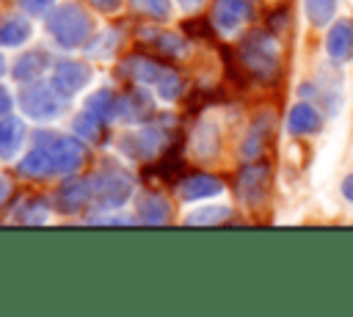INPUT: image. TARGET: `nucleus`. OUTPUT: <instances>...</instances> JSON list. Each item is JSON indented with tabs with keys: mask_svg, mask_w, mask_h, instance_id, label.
Here are the masks:
<instances>
[{
	"mask_svg": "<svg viewBox=\"0 0 353 317\" xmlns=\"http://www.w3.org/2000/svg\"><path fill=\"white\" fill-rule=\"evenodd\" d=\"M36 146H41L52 157L61 174H72L83 163V143L74 138H66L58 132H36Z\"/></svg>",
	"mask_w": 353,
	"mask_h": 317,
	"instance_id": "6",
	"label": "nucleus"
},
{
	"mask_svg": "<svg viewBox=\"0 0 353 317\" xmlns=\"http://www.w3.org/2000/svg\"><path fill=\"white\" fill-rule=\"evenodd\" d=\"M218 193H223V185H221V179H215L210 174H193L179 182V198H185V201L212 198Z\"/></svg>",
	"mask_w": 353,
	"mask_h": 317,
	"instance_id": "15",
	"label": "nucleus"
},
{
	"mask_svg": "<svg viewBox=\"0 0 353 317\" xmlns=\"http://www.w3.org/2000/svg\"><path fill=\"white\" fill-rule=\"evenodd\" d=\"M154 110V96H149L146 91H135L119 99V119L127 121H146Z\"/></svg>",
	"mask_w": 353,
	"mask_h": 317,
	"instance_id": "18",
	"label": "nucleus"
},
{
	"mask_svg": "<svg viewBox=\"0 0 353 317\" xmlns=\"http://www.w3.org/2000/svg\"><path fill=\"white\" fill-rule=\"evenodd\" d=\"M317 99L325 105V113L334 116L342 105V74H339V63L328 61L320 66L317 72Z\"/></svg>",
	"mask_w": 353,
	"mask_h": 317,
	"instance_id": "11",
	"label": "nucleus"
},
{
	"mask_svg": "<svg viewBox=\"0 0 353 317\" xmlns=\"http://www.w3.org/2000/svg\"><path fill=\"white\" fill-rule=\"evenodd\" d=\"M88 198H91V182L88 179L85 182L83 179H69L55 190V204L63 212H77Z\"/></svg>",
	"mask_w": 353,
	"mask_h": 317,
	"instance_id": "16",
	"label": "nucleus"
},
{
	"mask_svg": "<svg viewBox=\"0 0 353 317\" xmlns=\"http://www.w3.org/2000/svg\"><path fill=\"white\" fill-rule=\"evenodd\" d=\"M88 80H91V69H88L85 63H80V61H58V63H55L52 88H55L63 99H69L72 94L83 91V88L88 85Z\"/></svg>",
	"mask_w": 353,
	"mask_h": 317,
	"instance_id": "10",
	"label": "nucleus"
},
{
	"mask_svg": "<svg viewBox=\"0 0 353 317\" xmlns=\"http://www.w3.org/2000/svg\"><path fill=\"white\" fill-rule=\"evenodd\" d=\"M240 63L262 83H273L279 77V44L265 30H251L240 41Z\"/></svg>",
	"mask_w": 353,
	"mask_h": 317,
	"instance_id": "1",
	"label": "nucleus"
},
{
	"mask_svg": "<svg viewBox=\"0 0 353 317\" xmlns=\"http://www.w3.org/2000/svg\"><path fill=\"white\" fill-rule=\"evenodd\" d=\"M325 52L336 63H347L353 58V19H339L328 30L325 39Z\"/></svg>",
	"mask_w": 353,
	"mask_h": 317,
	"instance_id": "13",
	"label": "nucleus"
},
{
	"mask_svg": "<svg viewBox=\"0 0 353 317\" xmlns=\"http://www.w3.org/2000/svg\"><path fill=\"white\" fill-rule=\"evenodd\" d=\"M47 33L55 39L58 47L72 50L91 36V17L74 3L58 6L47 14Z\"/></svg>",
	"mask_w": 353,
	"mask_h": 317,
	"instance_id": "2",
	"label": "nucleus"
},
{
	"mask_svg": "<svg viewBox=\"0 0 353 317\" xmlns=\"http://www.w3.org/2000/svg\"><path fill=\"white\" fill-rule=\"evenodd\" d=\"M268 185H270V168L265 163H248L237 174V196L248 207H259L265 201Z\"/></svg>",
	"mask_w": 353,
	"mask_h": 317,
	"instance_id": "8",
	"label": "nucleus"
},
{
	"mask_svg": "<svg viewBox=\"0 0 353 317\" xmlns=\"http://www.w3.org/2000/svg\"><path fill=\"white\" fill-rule=\"evenodd\" d=\"M14 218L22 223H44L47 221V201L39 196H30V198L19 201V209Z\"/></svg>",
	"mask_w": 353,
	"mask_h": 317,
	"instance_id": "28",
	"label": "nucleus"
},
{
	"mask_svg": "<svg viewBox=\"0 0 353 317\" xmlns=\"http://www.w3.org/2000/svg\"><path fill=\"white\" fill-rule=\"evenodd\" d=\"M254 17V0H215L212 22L218 33H234Z\"/></svg>",
	"mask_w": 353,
	"mask_h": 317,
	"instance_id": "9",
	"label": "nucleus"
},
{
	"mask_svg": "<svg viewBox=\"0 0 353 317\" xmlns=\"http://www.w3.org/2000/svg\"><path fill=\"white\" fill-rule=\"evenodd\" d=\"M176 3H179L185 11H196V8L201 6V0H176Z\"/></svg>",
	"mask_w": 353,
	"mask_h": 317,
	"instance_id": "35",
	"label": "nucleus"
},
{
	"mask_svg": "<svg viewBox=\"0 0 353 317\" xmlns=\"http://www.w3.org/2000/svg\"><path fill=\"white\" fill-rule=\"evenodd\" d=\"M102 119L97 116V113H91V110H85V113H80V116H74V121H72V130L83 138V141H97L99 135H102Z\"/></svg>",
	"mask_w": 353,
	"mask_h": 317,
	"instance_id": "29",
	"label": "nucleus"
},
{
	"mask_svg": "<svg viewBox=\"0 0 353 317\" xmlns=\"http://www.w3.org/2000/svg\"><path fill=\"white\" fill-rule=\"evenodd\" d=\"M52 3H55V0H19L22 11L30 14V17H44V14H50V11H52Z\"/></svg>",
	"mask_w": 353,
	"mask_h": 317,
	"instance_id": "32",
	"label": "nucleus"
},
{
	"mask_svg": "<svg viewBox=\"0 0 353 317\" xmlns=\"http://www.w3.org/2000/svg\"><path fill=\"white\" fill-rule=\"evenodd\" d=\"M124 69L130 72V77L152 85V91L160 99H165V102H171V99H176L182 94V77L174 69H168V66H163V63H157L152 58H143V55L127 58L124 61Z\"/></svg>",
	"mask_w": 353,
	"mask_h": 317,
	"instance_id": "3",
	"label": "nucleus"
},
{
	"mask_svg": "<svg viewBox=\"0 0 353 317\" xmlns=\"http://www.w3.org/2000/svg\"><path fill=\"white\" fill-rule=\"evenodd\" d=\"M17 171H19L22 176H30V179H44V176L55 174L58 168H55L52 157H50L41 146H36V149H30V152L17 163Z\"/></svg>",
	"mask_w": 353,
	"mask_h": 317,
	"instance_id": "19",
	"label": "nucleus"
},
{
	"mask_svg": "<svg viewBox=\"0 0 353 317\" xmlns=\"http://www.w3.org/2000/svg\"><path fill=\"white\" fill-rule=\"evenodd\" d=\"M303 8L314 28H325L336 14V0H303Z\"/></svg>",
	"mask_w": 353,
	"mask_h": 317,
	"instance_id": "27",
	"label": "nucleus"
},
{
	"mask_svg": "<svg viewBox=\"0 0 353 317\" xmlns=\"http://www.w3.org/2000/svg\"><path fill=\"white\" fill-rule=\"evenodd\" d=\"M229 218H232V207H226V204H207V207L193 209L185 218V223H193V226H218V223H223Z\"/></svg>",
	"mask_w": 353,
	"mask_h": 317,
	"instance_id": "24",
	"label": "nucleus"
},
{
	"mask_svg": "<svg viewBox=\"0 0 353 317\" xmlns=\"http://www.w3.org/2000/svg\"><path fill=\"white\" fill-rule=\"evenodd\" d=\"M3 72H6V58H3V52H0V77H3Z\"/></svg>",
	"mask_w": 353,
	"mask_h": 317,
	"instance_id": "37",
	"label": "nucleus"
},
{
	"mask_svg": "<svg viewBox=\"0 0 353 317\" xmlns=\"http://www.w3.org/2000/svg\"><path fill=\"white\" fill-rule=\"evenodd\" d=\"M152 44L160 55H168V58H179L188 52V39L176 30H160L152 36Z\"/></svg>",
	"mask_w": 353,
	"mask_h": 317,
	"instance_id": "25",
	"label": "nucleus"
},
{
	"mask_svg": "<svg viewBox=\"0 0 353 317\" xmlns=\"http://www.w3.org/2000/svg\"><path fill=\"white\" fill-rule=\"evenodd\" d=\"M270 130H273V116L270 113H262V116L254 119V124L248 127V132L243 138V146H240L245 160H254V157L262 154V149H265V143L270 138Z\"/></svg>",
	"mask_w": 353,
	"mask_h": 317,
	"instance_id": "14",
	"label": "nucleus"
},
{
	"mask_svg": "<svg viewBox=\"0 0 353 317\" xmlns=\"http://www.w3.org/2000/svg\"><path fill=\"white\" fill-rule=\"evenodd\" d=\"M47 69V55L41 50H30V52H22L19 61L14 63V77L19 83H36Z\"/></svg>",
	"mask_w": 353,
	"mask_h": 317,
	"instance_id": "22",
	"label": "nucleus"
},
{
	"mask_svg": "<svg viewBox=\"0 0 353 317\" xmlns=\"http://www.w3.org/2000/svg\"><path fill=\"white\" fill-rule=\"evenodd\" d=\"M8 110H11V94H8V88L0 85V113L6 116Z\"/></svg>",
	"mask_w": 353,
	"mask_h": 317,
	"instance_id": "33",
	"label": "nucleus"
},
{
	"mask_svg": "<svg viewBox=\"0 0 353 317\" xmlns=\"http://www.w3.org/2000/svg\"><path fill=\"white\" fill-rule=\"evenodd\" d=\"M135 11L154 17V19H168L171 17V0H132Z\"/></svg>",
	"mask_w": 353,
	"mask_h": 317,
	"instance_id": "31",
	"label": "nucleus"
},
{
	"mask_svg": "<svg viewBox=\"0 0 353 317\" xmlns=\"http://www.w3.org/2000/svg\"><path fill=\"white\" fill-rule=\"evenodd\" d=\"M320 124H323V116H320L309 102H298V105L290 110V116H287V130H290V135H298V138L317 132Z\"/></svg>",
	"mask_w": 353,
	"mask_h": 317,
	"instance_id": "17",
	"label": "nucleus"
},
{
	"mask_svg": "<svg viewBox=\"0 0 353 317\" xmlns=\"http://www.w3.org/2000/svg\"><path fill=\"white\" fill-rule=\"evenodd\" d=\"M88 182H91V196L102 209H119L132 196V179L121 165H105Z\"/></svg>",
	"mask_w": 353,
	"mask_h": 317,
	"instance_id": "4",
	"label": "nucleus"
},
{
	"mask_svg": "<svg viewBox=\"0 0 353 317\" xmlns=\"http://www.w3.org/2000/svg\"><path fill=\"white\" fill-rule=\"evenodd\" d=\"M61 99L63 96L52 88V83L44 85L36 80V83H25V88L19 94V108L25 110V116H30L36 121H50L61 113Z\"/></svg>",
	"mask_w": 353,
	"mask_h": 317,
	"instance_id": "5",
	"label": "nucleus"
},
{
	"mask_svg": "<svg viewBox=\"0 0 353 317\" xmlns=\"http://www.w3.org/2000/svg\"><path fill=\"white\" fill-rule=\"evenodd\" d=\"M119 47V33L116 30H105V33H99L94 41H88V47H85V52L88 55H94V58H108V55H113V50Z\"/></svg>",
	"mask_w": 353,
	"mask_h": 317,
	"instance_id": "30",
	"label": "nucleus"
},
{
	"mask_svg": "<svg viewBox=\"0 0 353 317\" xmlns=\"http://www.w3.org/2000/svg\"><path fill=\"white\" fill-rule=\"evenodd\" d=\"M168 149V132L157 124L152 127H143V130H135L130 135L121 138V152L130 157V160H149L154 154H163Z\"/></svg>",
	"mask_w": 353,
	"mask_h": 317,
	"instance_id": "7",
	"label": "nucleus"
},
{
	"mask_svg": "<svg viewBox=\"0 0 353 317\" xmlns=\"http://www.w3.org/2000/svg\"><path fill=\"white\" fill-rule=\"evenodd\" d=\"M22 141H25V124L19 119H0V157H14L19 149H22Z\"/></svg>",
	"mask_w": 353,
	"mask_h": 317,
	"instance_id": "21",
	"label": "nucleus"
},
{
	"mask_svg": "<svg viewBox=\"0 0 353 317\" xmlns=\"http://www.w3.org/2000/svg\"><path fill=\"white\" fill-rule=\"evenodd\" d=\"M8 190H11V182H8V179H0V204L6 201V196H8Z\"/></svg>",
	"mask_w": 353,
	"mask_h": 317,
	"instance_id": "36",
	"label": "nucleus"
},
{
	"mask_svg": "<svg viewBox=\"0 0 353 317\" xmlns=\"http://www.w3.org/2000/svg\"><path fill=\"white\" fill-rule=\"evenodd\" d=\"M190 152L199 157V160H212L218 157L221 152V130L215 121L210 119H201L190 135Z\"/></svg>",
	"mask_w": 353,
	"mask_h": 317,
	"instance_id": "12",
	"label": "nucleus"
},
{
	"mask_svg": "<svg viewBox=\"0 0 353 317\" xmlns=\"http://www.w3.org/2000/svg\"><path fill=\"white\" fill-rule=\"evenodd\" d=\"M30 22L19 14H11V17H3L0 19V47H19L30 39Z\"/></svg>",
	"mask_w": 353,
	"mask_h": 317,
	"instance_id": "20",
	"label": "nucleus"
},
{
	"mask_svg": "<svg viewBox=\"0 0 353 317\" xmlns=\"http://www.w3.org/2000/svg\"><path fill=\"white\" fill-rule=\"evenodd\" d=\"M168 201L160 196V193H143L141 198H138V215H141V221H146V223H165L168 221Z\"/></svg>",
	"mask_w": 353,
	"mask_h": 317,
	"instance_id": "23",
	"label": "nucleus"
},
{
	"mask_svg": "<svg viewBox=\"0 0 353 317\" xmlns=\"http://www.w3.org/2000/svg\"><path fill=\"white\" fill-rule=\"evenodd\" d=\"M342 196H345L347 201H353V174H347V176L342 179Z\"/></svg>",
	"mask_w": 353,
	"mask_h": 317,
	"instance_id": "34",
	"label": "nucleus"
},
{
	"mask_svg": "<svg viewBox=\"0 0 353 317\" xmlns=\"http://www.w3.org/2000/svg\"><path fill=\"white\" fill-rule=\"evenodd\" d=\"M85 110L97 113L102 121H113V119H119V99H113L110 91L99 88V91H94V94L85 99Z\"/></svg>",
	"mask_w": 353,
	"mask_h": 317,
	"instance_id": "26",
	"label": "nucleus"
}]
</instances>
